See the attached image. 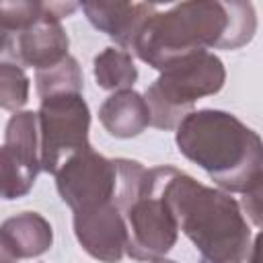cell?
I'll list each match as a JSON object with an SVG mask.
<instances>
[{"instance_id": "cell-1", "label": "cell", "mask_w": 263, "mask_h": 263, "mask_svg": "<svg viewBox=\"0 0 263 263\" xmlns=\"http://www.w3.org/2000/svg\"><path fill=\"white\" fill-rule=\"evenodd\" d=\"M257 16L251 2H181L154 12L140 29L132 51L164 70L195 51L236 49L253 39Z\"/></svg>"}, {"instance_id": "cell-2", "label": "cell", "mask_w": 263, "mask_h": 263, "mask_svg": "<svg viewBox=\"0 0 263 263\" xmlns=\"http://www.w3.org/2000/svg\"><path fill=\"white\" fill-rule=\"evenodd\" d=\"M162 195L177 228L195 245L201 263H245L259 242L251 238L240 203L226 191L205 187L187 173L166 166Z\"/></svg>"}, {"instance_id": "cell-3", "label": "cell", "mask_w": 263, "mask_h": 263, "mask_svg": "<svg viewBox=\"0 0 263 263\" xmlns=\"http://www.w3.org/2000/svg\"><path fill=\"white\" fill-rule=\"evenodd\" d=\"M175 140L179 152L201 166L218 187L242 195L261 191V138L232 113L191 111L177 125Z\"/></svg>"}, {"instance_id": "cell-4", "label": "cell", "mask_w": 263, "mask_h": 263, "mask_svg": "<svg viewBox=\"0 0 263 263\" xmlns=\"http://www.w3.org/2000/svg\"><path fill=\"white\" fill-rule=\"evenodd\" d=\"M115 205L125 226V253L138 261L162 259L177 242V222L162 195L164 166L144 168L136 160L115 158Z\"/></svg>"}, {"instance_id": "cell-5", "label": "cell", "mask_w": 263, "mask_h": 263, "mask_svg": "<svg viewBox=\"0 0 263 263\" xmlns=\"http://www.w3.org/2000/svg\"><path fill=\"white\" fill-rule=\"evenodd\" d=\"M226 80L224 64L210 51H195L160 70V76L146 88L150 125L158 129L177 127L193 109L195 101L216 95Z\"/></svg>"}, {"instance_id": "cell-6", "label": "cell", "mask_w": 263, "mask_h": 263, "mask_svg": "<svg viewBox=\"0 0 263 263\" xmlns=\"http://www.w3.org/2000/svg\"><path fill=\"white\" fill-rule=\"evenodd\" d=\"M41 171L55 175L64 160L88 148L90 111L82 95L68 92L41 99L37 111Z\"/></svg>"}, {"instance_id": "cell-7", "label": "cell", "mask_w": 263, "mask_h": 263, "mask_svg": "<svg viewBox=\"0 0 263 263\" xmlns=\"http://www.w3.org/2000/svg\"><path fill=\"white\" fill-rule=\"evenodd\" d=\"M41 171L37 113L18 111L10 117L0 146V197L18 199L31 191Z\"/></svg>"}, {"instance_id": "cell-8", "label": "cell", "mask_w": 263, "mask_h": 263, "mask_svg": "<svg viewBox=\"0 0 263 263\" xmlns=\"http://www.w3.org/2000/svg\"><path fill=\"white\" fill-rule=\"evenodd\" d=\"M55 187L62 201L68 203L72 212L109 203L117 189L115 160L95 152L92 146L78 150L55 171Z\"/></svg>"}, {"instance_id": "cell-9", "label": "cell", "mask_w": 263, "mask_h": 263, "mask_svg": "<svg viewBox=\"0 0 263 263\" xmlns=\"http://www.w3.org/2000/svg\"><path fill=\"white\" fill-rule=\"evenodd\" d=\"M76 8L78 4L72 2H45V14L14 37L12 58H16V64L21 68L31 66L35 70H45L62 62L68 55L70 39L60 21Z\"/></svg>"}, {"instance_id": "cell-10", "label": "cell", "mask_w": 263, "mask_h": 263, "mask_svg": "<svg viewBox=\"0 0 263 263\" xmlns=\"http://www.w3.org/2000/svg\"><path fill=\"white\" fill-rule=\"evenodd\" d=\"M74 234L80 247L103 263H119L125 255V226L115 201L74 212Z\"/></svg>"}, {"instance_id": "cell-11", "label": "cell", "mask_w": 263, "mask_h": 263, "mask_svg": "<svg viewBox=\"0 0 263 263\" xmlns=\"http://www.w3.org/2000/svg\"><path fill=\"white\" fill-rule=\"evenodd\" d=\"M86 18L99 31L107 33L129 51L144 23L156 12V4L148 2H82Z\"/></svg>"}, {"instance_id": "cell-12", "label": "cell", "mask_w": 263, "mask_h": 263, "mask_svg": "<svg viewBox=\"0 0 263 263\" xmlns=\"http://www.w3.org/2000/svg\"><path fill=\"white\" fill-rule=\"evenodd\" d=\"M103 127L115 138H136L150 125V111L136 90L113 92L99 109Z\"/></svg>"}, {"instance_id": "cell-13", "label": "cell", "mask_w": 263, "mask_h": 263, "mask_svg": "<svg viewBox=\"0 0 263 263\" xmlns=\"http://www.w3.org/2000/svg\"><path fill=\"white\" fill-rule=\"evenodd\" d=\"M0 236L6 240L16 259L39 257L49 251L53 242L51 224L37 212H23L2 222Z\"/></svg>"}, {"instance_id": "cell-14", "label": "cell", "mask_w": 263, "mask_h": 263, "mask_svg": "<svg viewBox=\"0 0 263 263\" xmlns=\"http://www.w3.org/2000/svg\"><path fill=\"white\" fill-rule=\"evenodd\" d=\"M138 78L132 51L107 47L95 58V80L107 90H129Z\"/></svg>"}, {"instance_id": "cell-15", "label": "cell", "mask_w": 263, "mask_h": 263, "mask_svg": "<svg viewBox=\"0 0 263 263\" xmlns=\"http://www.w3.org/2000/svg\"><path fill=\"white\" fill-rule=\"evenodd\" d=\"M35 82H37V92L41 99H49L55 95H68V92L82 95V88H84L80 66L72 55H66L62 62L45 70H37Z\"/></svg>"}, {"instance_id": "cell-16", "label": "cell", "mask_w": 263, "mask_h": 263, "mask_svg": "<svg viewBox=\"0 0 263 263\" xmlns=\"http://www.w3.org/2000/svg\"><path fill=\"white\" fill-rule=\"evenodd\" d=\"M29 99V78L18 64H0V109L18 113Z\"/></svg>"}, {"instance_id": "cell-17", "label": "cell", "mask_w": 263, "mask_h": 263, "mask_svg": "<svg viewBox=\"0 0 263 263\" xmlns=\"http://www.w3.org/2000/svg\"><path fill=\"white\" fill-rule=\"evenodd\" d=\"M12 45H14V35H10L2 25H0V58L10 53L12 55Z\"/></svg>"}, {"instance_id": "cell-18", "label": "cell", "mask_w": 263, "mask_h": 263, "mask_svg": "<svg viewBox=\"0 0 263 263\" xmlns=\"http://www.w3.org/2000/svg\"><path fill=\"white\" fill-rule=\"evenodd\" d=\"M16 255L10 251V247L6 245V240L0 236V263H16Z\"/></svg>"}, {"instance_id": "cell-19", "label": "cell", "mask_w": 263, "mask_h": 263, "mask_svg": "<svg viewBox=\"0 0 263 263\" xmlns=\"http://www.w3.org/2000/svg\"><path fill=\"white\" fill-rule=\"evenodd\" d=\"M245 263H259V242L253 247V251H251V255H249V259Z\"/></svg>"}, {"instance_id": "cell-20", "label": "cell", "mask_w": 263, "mask_h": 263, "mask_svg": "<svg viewBox=\"0 0 263 263\" xmlns=\"http://www.w3.org/2000/svg\"><path fill=\"white\" fill-rule=\"evenodd\" d=\"M152 263H173V261H171V259H164V257H162V259H156V261H152Z\"/></svg>"}]
</instances>
